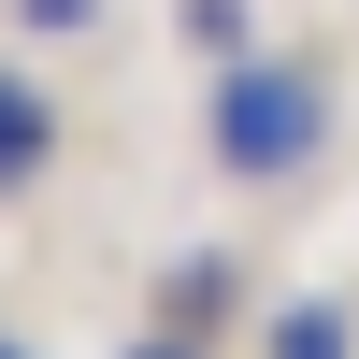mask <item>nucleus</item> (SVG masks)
<instances>
[{"mask_svg":"<svg viewBox=\"0 0 359 359\" xmlns=\"http://www.w3.org/2000/svg\"><path fill=\"white\" fill-rule=\"evenodd\" d=\"M316 130H331V86H316L302 57H230V72H216V158L230 172L273 187V172L316 158Z\"/></svg>","mask_w":359,"mask_h":359,"instance_id":"f257e3e1","label":"nucleus"},{"mask_svg":"<svg viewBox=\"0 0 359 359\" xmlns=\"http://www.w3.org/2000/svg\"><path fill=\"white\" fill-rule=\"evenodd\" d=\"M130 359H187V345H130Z\"/></svg>","mask_w":359,"mask_h":359,"instance_id":"20e7f679","label":"nucleus"},{"mask_svg":"<svg viewBox=\"0 0 359 359\" xmlns=\"http://www.w3.org/2000/svg\"><path fill=\"white\" fill-rule=\"evenodd\" d=\"M0 359H15V345H0Z\"/></svg>","mask_w":359,"mask_h":359,"instance_id":"39448f33","label":"nucleus"},{"mask_svg":"<svg viewBox=\"0 0 359 359\" xmlns=\"http://www.w3.org/2000/svg\"><path fill=\"white\" fill-rule=\"evenodd\" d=\"M43 158H57V101L15 72V57H0V187H29Z\"/></svg>","mask_w":359,"mask_h":359,"instance_id":"f03ea898","label":"nucleus"},{"mask_svg":"<svg viewBox=\"0 0 359 359\" xmlns=\"http://www.w3.org/2000/svg\"><path fill=\"white\" fill-rule=\"evenodd\" d=\"M273 359H345V316H331V302H287V316H273Z\"/></svg>","mask_w":359,"mask_h":359,"instance_id":"7ed1b4c3","label":"nucleus"}]
</instances>
